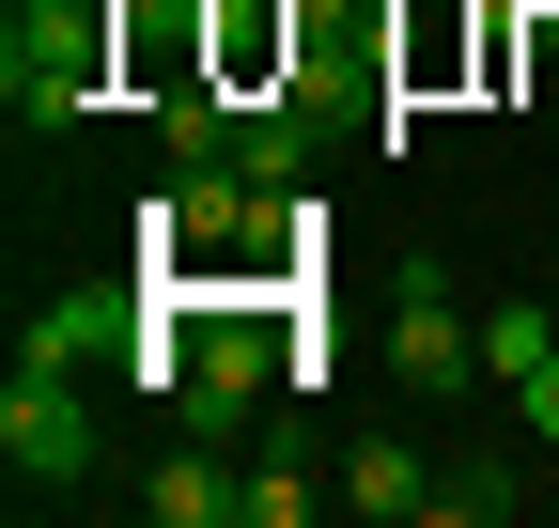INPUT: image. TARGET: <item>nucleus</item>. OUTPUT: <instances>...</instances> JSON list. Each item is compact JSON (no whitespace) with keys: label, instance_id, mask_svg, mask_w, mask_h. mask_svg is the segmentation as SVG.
Returning a JSON list of instances; mask_svg holds the SVG:
<instances>
[{"label":"nucleus","instance_id":"obj_1","mask_svg":"<svg viewBox=\"0 0 559 528\" xmlns=\"http://www.w3.org/2000/svg\"><path fill=\"white\" fill-rule=\"evenodd\" d=\"M109 47H124V0H16V32H0L16 124H79L109 94Z\"/></svg>","mask_w":559,"mask_h":528},{"label":"nucleus","instance_id":"obj_2","mask_svg":"<svg viewBox=\"0 0 559 528\" xmlns=\"http://www.w3.org/2000/svg\"><path fill=\"white\" fill-rule=\"evenodd\" d=\"M0 467H16L32 497L94 482V405H79V373H62V358H16V388H0Z\"/></svg>","mask_w":559,"mask_h":528},{"label":"nucleus","instance_id":"obj_3","mask_svg":"<svg viewBox=\"0 0 559 528\" xmlns=\"http://www.w3.org/2000/svg\"><path fill=\"white\" fill-rule=\"evenodd\" d=\"M171 311V358H187V435H234L249 405H264V311H187V296H156Z\"/></svg>","mask_w":559,"mask_h":528},{"label":"nucleus","instance_id":"obj_4","mask_svg":"<svg viewBox=\"0 0 559 528\" xmlns=\"http://www.w3.org/2000/svg\"><path fill=\"white\" fill-rule=\"evenodd\" d=\"M389 358H404V388H466V373H481V326H451L436 264H404V296H389Z\"/></svg>","mask_w":559,"mask_h":528},{"label":"nucleus","instance_id":"obj_5","mask_svg":"<svg viewBox=\"0 0 559 528\" xmlns=\"http://www.w3.org/2000/svg\"><path fill=\"white\" fill-rule=\"evenodd\" d=\"M140 326H156V296H47L16 358H62V373L79 358H140Z\"/></svg>","mask_w":559,"mask_h":528},{"label":"nucleus","instance_id":"obj_6","mask_svg":"<svg viewBox=\"0 0 559 528\" xmlns=\"http://www.w3.org/2000/svg\"><path fill=\"white\" fill-rule=\"evenodd\" d=\"M234 171L264 187V203H296V171H311V94L280 79V94H249V124H234Z\"/></svg>","mask_w":559,"mask_h":528},{"label":"nucleus","instance_id":"obj_7","mask_svg":"<svg viewBox=\"0 0 559 528\" xmlns=\"http://www.w3.org/2000/svg\"><path fill=\"white\" fill-rule=\"evenodd\" d=\"M234 497H249V467H218V435H187L156 467V528H234Z\"/></svg>","mask_w":559,"mask_h":528},{"label":"nucleus","instance_id":"obj_8","mask_svg":"<svg viewBox=\"0 0 559 528\" xmlns=\"http://www.w3.org/2000/svg\"><path fill=\"white\" fill-rule=\"evenodd\" d=\"M342 513H373V528H404V513H436V467H404V435H373V451H342Z\"/></svg>","mask_w":559,"mask_h":528},{"label":"nucleus","instance_id":"obj_9","mask_svg":"<svg viewBox=\"0 0 559 528\" xmlns=\"http://www.w3.org/2000/svg\"><path fill=\"white\" fill-rule=\"evenodd\" d=\"M513 497H528V482H513V467H436V513H451V528H498V513H513Z\"/></svg>","mask_w":559,"mask_h":528},{"label":"nucleus","instance_id":"obj_10","mask_svg":"<svg viewBox=\"0 0 559 528\" xmlns=\"http://www.w3.org/2000/svg\"><path fill=\"white\" fill-rule=\"evenodd\" d=\"M311 513V467H296V451H280V467H249V497H234V528H296Z\"/></svg>","mask_w":559,"mask_h":528},{"label":"nucleus","instance_id":"obj_11","mask_svg":"<svg viewBox=\"0 0 559 528\" xmlns=\"http://www.w3.org/2000/svg\"><path fill=\"white\" fill-rule=\"evenodd\" d=\"M544 343H559V326H544V311H498V326H481V373H528Z\"/></svg>","mask_w":559,"mask_h":528},{"label":"nucleus","instance_id":"obj_12","mask_svg":"<svg viewBox=\"0 0 559 528\" xmlns=\"http://www.w3.org/2000/svg\"><path fill=\"white\" fill-rule=\"evenodd\" d=\"M513 388H528V435H544V451H559V343H544V358H528V373H513Z\"/></svg>","mask_w":559,"mask_h":528},{"label":"nucleus","instance_id":"obj_13","mask_svg":"<svg viewBox=\"0 0 559 528\" xmlns=\"http://www.w3.org/2000/svg\"><path fill=\"white\" fill-rule=\"evenodd\" d=\"M528 16H559V0H528Z\"/></svg>","mask_w":559,"mask_h":528},{"label":"nucleus","instance_id":"obj_14","mask_svg":"<svg viewBox=\"0 0 559 528\" xmlns=\"http://www.w3.org/2000/svg\"><path fill=\"white\" fill-rule=\"evenodd\" d=\"M171 16H202V0H171Z\"/></svg>","mask_w":559,"mask_h":528}]
</instances>
